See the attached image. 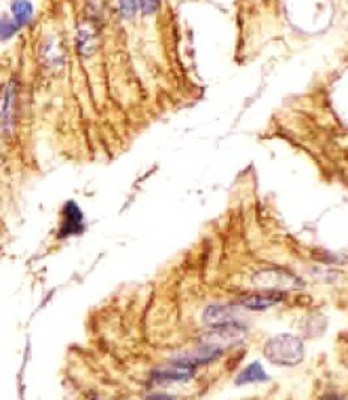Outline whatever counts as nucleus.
Returning a JSON list of instances; mask_svg holds the SVG:
<instances>
[{"mask_svg":"<svg viewBox=\"0 0 348 400\" xmlns=\"http://www.w3.org/2000/svg\"><path fill=\"white\" fill-rule=\"evenodd\" d=\"M245 337V328L239 324H226L212 327V331L205 335L203 340L207 345H231Z\"/></svg>","mask_w":348,"mask_h":400,"instance_id":"obj_2","label":"nucleus"},{"mask_svg":"<svg viewBox=\"0 0 348 400\" xmlns=\"http://www.w3.org/2000/svg\"><path fill=\"white\" fill-rule=\"evenodd\" d=\"M138 6L144 15H152L160 6V0H138Z\"/></svg>","mask_w":348,"mask_h":400,"instance_id":"obj_12","label":"nucleus"},{"mask_svg":"<svg viewBox=\"0 0 348 400\" xmlns=\"http://www.w3.org/2000/svg\"><path fill=\"white\" fill-rule=\"evenodd\" d=\"M119 5H120V13L123 18L129 20L137 14L138 0H119Z\"/></svg>","mask_w":348,"mask_h":400,"instance_id":"obj_10","label":"nucleus"},{"mask_svg":"<svg viewBox=\"0 0 348 400\" xmlns=\"http://www.w3.org/2000/svg\"><path fill=\"white\" fill-rule=\"evenodd\" d=\"M83 231H84L83 213L74 201H68L63 205V218H62V225L59 228L58 237L65 238V237H71V236H78Z\"/></svg>","mask_w":348,"mask_h":400,"instance_id":"obj_3","label":"nucleus"},{"mask_svg":"<svg viewBox=\"0 0 348 400\" xmlns=\"http://www.w3.org/2000/svg\"><path fill=\"white\" fill-rule=\"evenodd\" d=\"M303 354L305 349L302 340L288 333L269 339L264 345L266 359L276 366H296L303 360Z\"/></svg>","mask_w":348,"mask_h":400,"instance_id":"obj_1","label":"nucleus"},{"mask_svg":"<svg viewBox=\"0 0 348 400\" xmlns=\"http://www.w3.org/2000/svg\"><path fill=\"white\" fill-rule=\"evenodd\" d=\"M284 300V292L281 291H269V292H260V294H252L246 295L240 300V304L246 309L251 311H264L267 307L275 306L276 303Z\"/></svg>","mask_w":348,"mask_h":400,"instance_id":"obj_5","label":"nucleus"},{"mask_svg":"<svg viewBox=\"0 0 348 400\" xmlns=\"http://www.w3.org/2000/svg\"><path fill=\"white\" fill-rule=\"evenodd\" d=\"M11 13H13V18L18 25V27L25 26L33 15V5L29 0H13V4H11Z\"/></svg>","mask_w":348,"mask_h":400,"instance_id":"obj_8","label":"nucleus"},{"mask_svg":"<svg viewBox=\"0 0 348 400\" xmlns=\"http://www.w3.org/2000/svg\"><path fill=\"white\" fill-rule=\"evenodd\" d=\"M238 309L233 306H209L205 311V323L209 327H217V325H226V324H236L239 323L238 318Z\"/></svg>","mask_w":348,"mask_h":400,"instance_id":"obj_4","label":"nucleus"},{"mask_svg":"<svg viewBox=\"0 0 348 400\" xmlns=\"http://www.w3.org/2000/svg\"><path fill=\"white\" fill-rule=\"evenodd\" d=\"M77 47L82 54H91L94 51L95 45H94V37L91 35V32L82 30L80 33H78Z\"/></svg>","mask_w":348,"mask_h":400,"instance_id":"obj_9","label":"nucleus"},{"mask_svg":"<svg viewBox=\"0 0 348 400\" xmlns=\"http://www.w3.org/2000/svg\"><path fill=\"white\" fill-rule=\"evenodd\" d=\"M18 30V25L13 20H6L5 17L2 18V25H0V33H2V41H6L9 38L14 37V33Z\"/></svg>","mask_w":348,"mask_h":400,"instance_id":"obj_11","label":"nucleus"},{"mask_svg":"<svg viewBox=\"0 0 348 400\" xmlns=\"http://www.w3.org/2000/svg\"><path fill=\"white\" fill-rule=\"evenodd\" d=\"M267 380H269V376L264 372L263 366L258 361H254L248 366V368H245L238 375V378H236V384L245 385V384H254V382H264Z\"/></svg>","mask_w":348,"mask_h":400,"instance_id":"obj_7","label":"nucleus"},{"mask_svg":"<svg viewBox=\"0 0 348 400\" xmlns=\"http://www.w3.org/2000/svg\"><path fill=\"white\" fill-rule=\"evenodd\" d=\"M195 366L194 363H189V361H183V363H176L172 364L170 368L162 369L160 372L155 373V380L160 381V382H167V381H186L189 380L191 376L194 375L195 370Z\"/></svg>","mask_w":348,"mask_h":400,"instance_id":"obj_6","label":"nucleus"}]
</instances>
